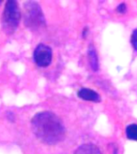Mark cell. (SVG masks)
<instances>
[{
  "instance_id": "30bf717a",
  "label": "cell",
  "mask_w": 137,
  "mask_h": 154,
  "mask_svg": "<svg viewBox=\"0 0 137 154\" xmlns=\"http://www.w3.org/2000/svg\"><path fill=\"white\" fill-rule=\"evenodd\" d=\"M117 11L120 12V13H122L123 14L125 11H126V10H127V7H126V4L125 3H121L117 7Z\"/></svg>"
},
{
  "instance_id": "9c48e42d",
  "label": "cell",
  "mask_w": 137,
  "mask_h": 154,
  "mask_svg": "<svg viewBox=\"0 0 137 154\" xmlns=\"http://www.w3.org/2000/svg\"><path fill=\"white\" fill-rule=\"evenodd\" d=\"M131 43L135 51H137V29L134 30L131 37Z\"/></svg>"
},
{
  "instance_id": "ba28073f",
  "label": "cell",
  "mask_w": 137,
  "mask_h": 154,
  "mask_svg": "<svg viewBox=\"0 0 137 154\" xmlns=\"http://www.w3.org/2000/svg\"><path fill=\"white\" fill-rule=\"evenodd\" d=\"M126 135L129 140H137V125L132 124L128 125L126 128Z\"/></svg>"
},
{
  "instance_id": "7a4b0ae2",
  "label": "cell",
  "mask_w": 137,
  "mask_h": 154,
  "mask_svg": "<svg viewBox=\"0 0 137 154\" xmlns=\"http://www.w3.org/2000/svg\"><path fill=\"white\" fill-rule=\"evenodd\" d=\"M25 26L32 31H38L46 26L45 17L40 5L35 1H28L23 5Z\"/></svg>"
},
{
  "instance_id": "52a82bcc",
  "label": "cell",
  "mask_w": 137,
  "mask_h": 154,
  "mask_svg": "<svg viewBox=\"0 0 137 154\" xmlns=\"http://www.w3.org/2000/svg\"><path fill=\"white\" fill-rule=\"evenodd\" d=\"M88 57L91 67L93 71L97 72L99 69V60L96 51L93 46L90 45L88 48Z\"/></svg>"
},
{
  "instance_id": "3957f363",
  "label": "cell",
  "mask_w": 137,
  "mask_h": 154,
  "mask_svg": "<svg viewBox=\"0 0 137 154\" xmlns=\"http://www.w3.org/2000/svg\"><path fill=\"white\" fill-rule=\"evenodd\" d=\"M21 18V13L16 1H7L2 16V27L5 33L11 35L16 31Z\"/></svg>"
},
{
  "instance_id": "277c9868",
  "label": "cell",
  "mask_w": 137,
  "mask_h": 154,
  "mask_svg": "<svg viewBox=\"0 0 137 154\" xmlns=\"http://www.w3.org/2000/svg\"><path fill=\"white\" fill-rule=\"evenodd\" d=\"M33 58L35 63L38 67H47L52 60V50L47 45L40 43L34 51Z\"/></svg>"
},
{
  "instance_id": "6da1fadb",
  "label": "cell",
  "mask_w": 137,
  "mask_h": 154,
  "mask_svg": "<svg viewBox=\"0 0 137 154\" xmlns=\"http://www.w3.org/2000/svg\"><path fill=\"white\" fill-rule=\"evenodd\" d=\"M31 129L40 141L47 144H56L64 139V125L57 116L50 112H41L31 120Z\"/></svg>"
},
{
  "instance_id": "8992f818",
  "label": "cell",
  "mask_w": 137,
  "mask_h": 154,
  "mask_svg": "<svg viewBox=\"0 0 137 154\" xmlns=\"http://www.w3.org/2000/svg\"><path fill=\"white\" fill-rule=\"evenodd\" d=\"M75 154H102L100 150L95 144H85L79 146Z\"/></svg>"
},
{
  "instance_id": "5b68a950",
  "label": "cell",
  "mask_w": 137,
  "mask_h": 154,
  "mask_svg": "<svg viewBox=\"0 0 137 154\" xmlns=\"http://www.w3.org/2000/svg\"><path fill=\"white\" fill-rule=\"evenodd\" d=\"M78 96L84 100L99 102L100 101V96L96 91L89 88H81L78 91Z\"/></svg>"
}]
</instances>
